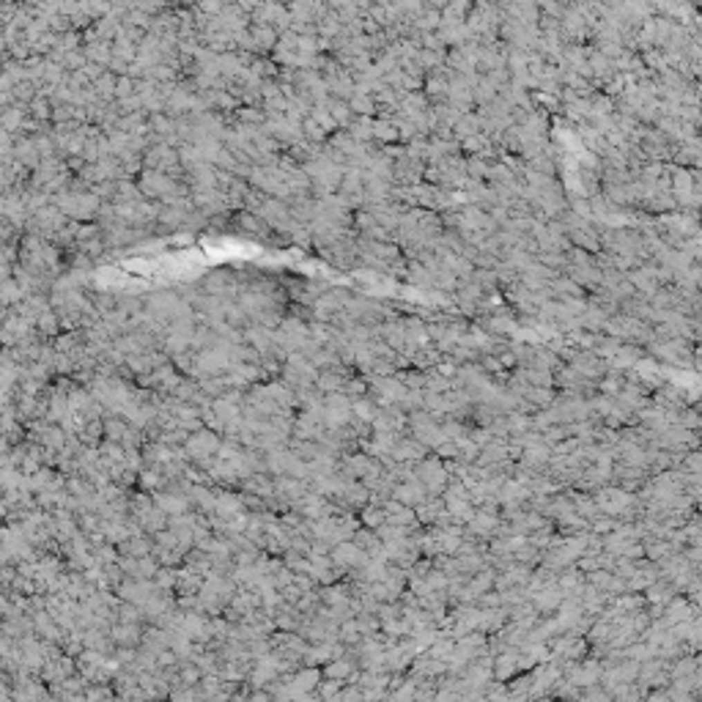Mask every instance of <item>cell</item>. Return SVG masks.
Returning <instances> with one entry per match:
<instances>
[{
  "mask_svg": "<svg viewBox=\"0 0 702 702\" xmlns=\"http://www.w3.org/2000/svg\"><path fill=\"white\" fill-rule=\"evenodd\" d=\"M223 434H217L214 428H198V431H192L190 436H187V442H184V453H187V459L192 461V464H198V467H206L217 453H220V447H223Z\"/></svg>",
  "mask_w": 702,
  "mask_h": 702,
  "instance_id": "cell-1",
  "label": "cell"
},
{
  "mask_svg": "<svg viewBox=\"0 0 702 702\" xmlns=\"http://www.w3.org/2000/svg\"><path fill=\"white\" fill-rule=\"evenodd\" d=\"M283 382L291 385L294 390H308V387H315V379H318V368L313 365L305 354H288L286 365H283Z\"/></svg>",
  "mask_w": 702,
  "mask_h": 702,
  "instance_id": "cell-2",
  "label": "cell"
},
{
  "mask_svg": "<svg viewBox=\"0 0 702 702\" xmlns=\"http://www.w3.org/2000/svg\"><path fill=\"white\" fill-rule=\"evenodd\" d=\"M118 562H121L124 573L132 576V579H154L156 571H159V560H156L154 554H146V557H127V554H121Z\"/></svg>",
  "mask_w": 702,
  "mask_h": 702,
  "instance_id": "cell-3",
  "label": "cell"
},
{
  "mask_svg": "<svg viewBox=\"0 0 702 702\" xmlns=\"http://www.w3.org/2000/svg\"><path fill=\"white\" fill-rule=\"evenodd\" d=\"M332 560H335V562H338V565L349 573V571L360 568L362 562H368V554L357 546L354 541H343V544H338V546L332 548Z\"/></svg>",
  "mask_w": 702,
  "mask_h": 702,
  "instance_id": "cell-4",
  "label": "cell"
},
{
  "mask_svg": "<svg viewBox=\"0 0 702 702\" xmlns=\"http://www.w3.org/2000/svg\"><path fill=\"white\" fill-rule=\"evenodd\" d=\"M351 541L362 548L368 557H385V548L387 546H385L382 535H379V533H373V530H357Z\"/></svg>",
  "mask_w": 702,
  "mask_h": 702,
  "instance_id": "cell-5",
  "label": "cell"
}]
</instances>
